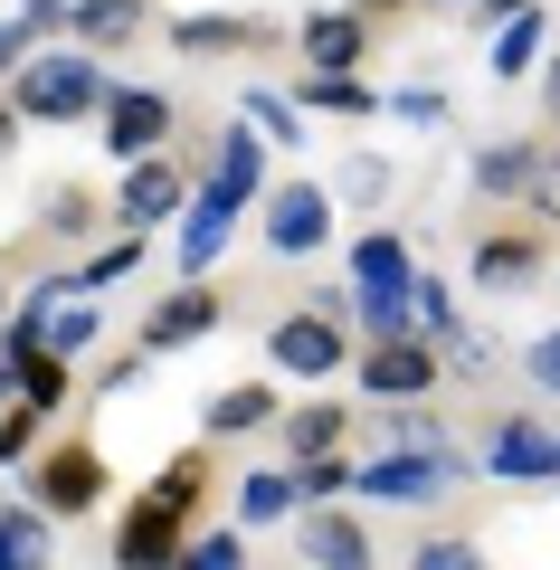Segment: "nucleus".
<instances>
[{"mask_svg":"<svg viewBox=\"0 0 560 570\" xmlns=\"http://www.w3.org/2000/svg\"><path fill=\"white\" fill-rule=\"evenodd\" d=\"M541 39H551V20H541V10H513V20H494V39H484V67H494V77H522V67L541 58Z\"/></svg>","mask_w":560,"mask_h":570,"instance_id":"obj_28","label":"nucleus"},{"mask_svg":"<svg viewBox=\"0 0 560 570\" xmlns=\"http://www.w3.org/2000/svg\"><path fill=\"white\" fill-rule=\"evenodd\" d=\"M409 570H484V551L456 542V532H438V542H419V561H409Z\"/></svg>","mask_w":560,"mask_h":570,"instance_id":"obj_37","label":"nucleus"},{"mask_svg":"<svg viewBox=\"0 0 560 570\" xmlns=\"http://www.w3.org/2000/svg\"><path fill=\"white\" fill-rule=\"evenodd\" d=\"M10 314H20V305H10V257H0V324H10Z\"/></svg>","mask_w":560,"mask_h":570,"instance_id":"obj_49","label":"nucleus"},{"mask_svg":"<svg viewBox=\"0 0 560 570\" xmlns=\"http://www.w3.org/2000/svg\"><path fill=\"white\" fill-rule=\"evenodd\" d=\"M532 209H541V219H560V153L541 163V181H532Z\"/></svg>","mask_w":560,"mask_h":570,"instance_id":"obj_43","label":"nucleus"},{"mask_svg":"<svg viewBox=\"0 0 560 570\" xmlns=\"http://www.w3.org/2000/svg\"><path fill=\"white\" fill-rule=\"evenodd\" d=\"M67 20H77V0H20V29H29V39H39V48L58 39Z\"/></svg>","mask_w":560,"mask_h":570,"instance_id":"obj_39","label":"nucleus"},{"mask_svg":"<svg viewBox=\"0 0 560 570\" xmlns=\"http://www.w3.org/2000/svg\"><path fill=\"white\" fill-rule=\"evenodd\" d=\"M143 362H153V352H105V371H96V390H105V400H124V390L143 381Z\"/></svg>","mask_w":560,"mask_h":570,"instance_id":"obj_41","label":"nucleus"},{"mask_svg":"<svg viewBox=\"0 0 560 570\" xmlns=\"http://www.w3.org/2000/svg\"><path fill=\"white\" fill-rule=\"evenodd\" d=\"M295 551L314 570H381V542H371V523H361L352 504H304L295 513Z\"/></svg>","mask_w":560,"mask_h":570,"instance_id":"obj_10","label":"nucleus"},{"mask_svg":"<svg viewBox=\"0 0 560 570\" xmlns=\"http://www.w3.org/2000/svg\"><path fill=\"white\" fill-rule=\"evenodd\" d=\"M20 124H29V115H20L10 96H0V171H10V153H20Z\"/></svg>","mask_w":560,"mask_h":570,"instance_id":"obj_44","label":"nucleus"},{"mask_svg":"<svg viewBox=\"0 0 560 570\" xmlns=\"http://www.w3.org/2000/svg\"><path fill=\"white\" fill-rule=\"evenodd\" d=\"M541 105L560 115V58H541Z\"/></svg>","mask_w":560,"mask_h":570,"instance_id":"obj_45","label":"nucleus"},{"mask_svg":"<svg viewBox=\"0 0 560 570\" xmlns=\"http://www.w3.org/2000/svg\"><path fill=\"white\" fill-rule=\"evenodd\" d=\"M161 39H171L180 58H257V48H276V20H247V10H180Z\"/></svg>","mask_w":560,"mask_h":570,"instance_id":"obj_13","label":"nucleus"},{"mask_svg":"<svg viewBox=\"0 0 560 570\" xmlns=\"http://www.w3.org/2000/svg\"><path fill=\"white\" fill-rule=\"evenodd\" d=\"M371 29H381V20L352 10V0H342V10H304V29H295L304 67H361V58H371Z\"/></svg>","mask_w":560,"mask_h":570,"instance_id":"obj_16","label":"nucleus"},{"mask_svg":"<svg viewBox=\"0 0 560 570\" xmlns=\"http://www.w3.org/2000/svg\"><path fill=\"white\" fill-rule=\"evenodd\" d=\"M295 105H304V115H381V105L390 96H371V86H361V67H314V77H304L295 86Z\"/></svg>","mask_w":560,"mask_h":570,"instance_id":"obj_24","label":"nucleus"},{"mask_svg":"<svg viewBox=\"0 0 560 570\" xmlns=\"http://www.w3.org/2000/svg\"><path fill=\"white\" fill-rule=\"evenodd\" d=\"M29 48H39V39H29L20 20H0V77H20V58H29Z\"/></svg>","mask_w":560,"mask_h":570,"instance_id":"obj_42","label":"nucleus"},{"mask_svg":"<svg viewBox=\"0 0 560 570\" xmlns=\"http://www.w3.org/2000/svg\"><path fill=\"white\" fill-rule=\"evenodd\" d=\"M143 20H153V10H143V0H77V20H67V39L77 48H134L143 39Z\"/></svg>","mask_w":560,"mask_h":570,"instance_id":"obj_23","label":"nucleus"},{"mask_svg":"<svg viewBox=\"0 0 560 570\" xmlns=\"http://www.w3.org/2000/svg\"><path fill=\"white\" fill-rule=\"evenodd\" d=\"M0 96L20 105L29 124H96L115 86H105L96 48H29V58H20V77L0 86Z\"/></svg>","mask_w":560,"mask_h":570,"instance_id":"obj_1","label":"nucleus"},{"mask_svg":"<svg viewBox=\"0 0 560 570\" xmlns=\"http://www.w3.org/2000/svg\"><path fill=\"white\" fill-rule=\"evenodd\" d=\"M20 400H39L48 419H58V409L77 400V362H67V352H29L20 362Z\"/></svg>","mask_w":560,"mask_h":570,"instance_id":"obj_29","label":"nucleus"},{"mask_svg":"<svg viewBox=\"0 0 560 570\" xmlns=\"http://www.w3.org/2000/svg\"><path fill=\"white\" fill-rule=\"evenodd\" d=\"M484 475H503V485H560V428L494 419V438H484Z\"/></svg>","mask_w":560,"mask_h":570,"instance_id":"obj_12","label":"nucleus"},{"mask_svg":"<svg viewBox=\"0 0 560 570\" xmlns=\"http://www.w3.org/2000/svg\"><path fill=\"white\" fill-rule=\"evenodd\" d=\"M143 257H153V228H115V238H105L96 257H77V266H67V276H77L86 295H105V285H124V276H134Z\"/></svg>","mask_w":560,"mask_h":570,"instance_id":"obj_26","label":"nucleus"},{"mask_svg":"<svg viewBox=\"0 0 560 570\" xmlns=\"http://www.w3.org/2000/svg\"><path fill=\"white\" fill-rule=\"evenodd\" d=\"M219 314H228L219 285H209V276H180L171 295L143 314V352H190V343H209V333H219Z\"/></svg>","mask_w":560,"mask_h":570,"instance_id":"obj_11","label":"nucleus"},{"mask_svg":"<svg viewBox=\"0 0 560 570\" xmlns=\"http://www.w3.org/2000/svg\"><path fill=\"white\" fill-rule=\"evenodd\" d=\"M171 257H180V276H209V266L228 257V209L219 200H190L171 219Z\"/></svg>","mask_w":560,"mask_h":570,"instance_id":"obj_21","label":"nucleus"},{"mask_svg":"<svg viewBox=\"0 0 560 570\" xmlns=\"http://www.w3.org/2000/svg\"><path fill=\"white\" fill-rule=\"evenodd\" d=\"M381 438H390V448H438L446 428H438V419H419V409H390V419H381Z\"/></svg>","mask_w":560,"mask_h":570,"instance_id":"obj_38","label":"nucleus"},{"mask_svg":"<svg viewBox=\"0 0 560 570\" xmlns=\"http://www.w3.org/2000/svg\"><path fill=\"white\" fill-rule=\"evenodd\" d=\"M522 371H532V390H551V400H560V324L541 333L532 352H522Z\"/></svg>","mask_w":560,"mask_h":570,"instance_id":"obj_40","label":"nucleus"},{"mask_svg":"<svg viewBox=\"0 0 560 570\" xmlns=\"http://www.w3.org/2000/svg\"><path fill=\"white\" fill-rule=\"evenodd\" d=\"M541 163H551V142L503 134V142H484V153H475V190H484V200H532Z\"/></svg>","mask_w":560,"mask_h":570,"instance_id":"obj_17","label":"nucleus"},{"mask_svg":"<svg viewBox=\"0 0 560 570\" xmlns=\"http://www.w3.org/2000/svg\"><path fill=\"white\" fill-rule=\"evenodd\" d=\"M39 448H48V409L39 400H10V409H0V466H29Z\"/></svg>","mask_w":560,"mask_h":570,"instance_id":"obj_30","label":"nucleus"},{"mask_svg":"<svg viewBox=\"0 0 560 570\" xmlns=\"http://www.w3.org/2000/svg\"><path fill=\"white\" fill-rule=\"evenodd\" d=\"M10 400H20V371H10V362H0V409H10Z\"/></svg>","mask_w":560,"mask_h":570,"instance_id":"obj_48","label":"nucleus"},{"mask_svg":"<svg viewBox=\"0 0 560 570\" xmlns=\"http://www.w3.org/2000/svg\"><path fill=\"white\" fill-rule=\"evenodd\" d=\"M541 266H551V257H541V238H532V228H484V238H475V257H465V276H475L484 295H532V285H541Z\"/></svg>","mask_w":560,"mask_h":570,"instance_id":"obj_15","label":"nucleus"},{"mask_svg":"<svg viewBox=\"0 0 560 570\" xmlns=\"http://www.w3.org/2000/svg\"><path fill=\"white\" fill-rule=\"evenodd\" d=\"M438 371H446V352L428 333H390V343H361L352 381H361V400H438Z\"/></svg>","mask_w":560,"mask_h":570,"instance_id":"obj_5","label":"nucleus"},{"mask_svg":"<svg viewBox=\"0 0 560 570\" xmlns=\"http://www.w3.org/2000/svg\"><path fill=\"white\" fill-rule=\"evenodd\" d=\"M342 438H352V409L342 400H295L276 419V448H285V466H304V456H333Z\"/></svg>","mask_w":560,"mask_h":570,"instance_id":"obj_20","label":"nucleus"},{"mask_svg":"<svg viewBox=\"0 0 560 570\" xmlns=\"http://www.w3.org/2000/svg\"><path fill=\"white\" fill-rule=\"evenodd\" d=\"M20 494L39 513H58V523H77V513H96L105 504V448L96 438H58V448H39L20 466Z\"/></svg>","mask_w":560,"mask_h":570,"instance_id":"obj_3","label":"nucleus"},{"mask_svg":"<svg viewBox=\"0 0 560 570\" xmlns=\"http://www.w3.org/2000/svg\"><path fill=\"white\" fill-rule=\"evenodd\" d=\"M257 190H266V134H257V124H228V134L209 142V181H200V200H219L228 219H238Z\"/></svg>","mask_w":560,"mask_h":570,"instance_id":"obj_14","label":"nucleus"},{"mask_svg":"<svg viewBox=\"0 0 560 570\" xmlns=\"http://www.w3.org/2000/svg\"><path fill=\"white\" fill-rule=\"evenodd\" d=\"M295 513H304V475H295V466H257V475L238 485V523H247V532L295 523Z\"/></svg>","mask_w":560,"mask_h":570,"instance_id":"obj_22","label":"nucleus"},{"mask_svg":"<svg viewBox=\"0 0 560 570\" xmlns=\"http://www.w3.org/2000/svg\"><path fill=\"white\" fill-rule=\"evenodd\" d=\"M180 570H247V532H190Z\"/></svg>","mask_w":560,"mask_h":570,"instance_id":"obj_36","label":"nucleus"},{"mask_svg":"<svg viewBox=\"0 0 560 570\" xmlns=\"http://www.w3.org/2000/svg\"><path fill=\"white\" fill-rule=\"evenodd\" d=\"M390 115H400V124H419V134H438V124L446 115H456V96H446V86H390Z\"/></svg>","mask_w":560,"mask_h":570,"instance_id":"obj_33","label":"nucleus"},{"mask_svg":"<svg viewBox=\"0 0 560 570\" xmlns=\"http://www.w3.org/2000/svg\"><path fill=\"white\" fill-rule=\"evenodd\" d=\"M342 362H352V333H342L333 305H295L266 324V371L276 381H333Z\"/></svg>","mask_w":560,"mask_h":570,"instance_id":"obj_4","label":"nucleus"},{"mask_svg":"<svg viewBox=\"0 0 560 570\" xmlns=\"http://www.w3.org/2000/svg\"><path fill=\"white\" fill-rule=\"evenodd\" d=\"M209 475H219V466H209V438H200V448H171V456H161V475H153L143 494H161L171 513H190V523H200V504H209Z\"/></svg>","mask_w":560,"mask_h":570,"instance_id":"obj_25","label":"nucleus"},{"mask_svg":"<svg viewBox=\"0 0 560 570\" xmlns=\"http://www.w3.org/2000/svg\"><path fill=\"white\" fill-rule=\"evenodd\" d=\"M409 305H419V333H428V343H438V352H446V343H456V333H465V324H456V295H446V285L428 276V266H419V285H409Z\"/></svg>","mask_w":560,"mask_h":570,"instance_id":"obj_32","label":"nucleus"},{"mask_svg":"<svg viewBox=\"0 0 560 570\" xmlns=\"http://www.w3.org/2000/svg\"><path fill=\"white\" fill-rule=\"evenodd\" d=\"M171 124H180V105L161 96V86H115V96H105V115H96V134H105V153H115V163H143V153H161V142H171Z\"/></svg>","mask_w":560,"mask_h":570,"instance_id":"obj_8","label":"nucleus"},{"mask_svg":"<svg viewBox=\"0 0 560 570\" xmlns=\"http://www.w3.org/2000/svg\"><path fill=\"white\" fill-rule=\"evenodd\" d=\"M0 570H20V551H10V532H0Z\"/></svg>","mask_w":560,"mask_h":570,"instance_id":"obj_50","label":"nucleus"},{"mask_svg":"<svg viewBox=\"0 0 560 570\" xmlns=\"http://www.w3.org/2000/svg\"><path fill=\"white\" fill-rule=\"evenodd\" d=\"M180 551H190V513H171L161 494H134L115 542H105V561L115 570H180Z\"/></svg>","mask_w":560,"mask_h":570,"instance_id":"obj_7","label":"nucleus"},{"mask_svg":"<svg viewBox=\"0 0 560 570\" xmlns=\"http://www.w3.org/2000/svg\"><path fill=\"white\" fill-rule=\"evenodd\" d=\"M276 419H285L276 381H228V390H209L200 438H257V428H276Z\"/></svg>","mask_w":560,"mask_h":570,"instance_id":"obj_19","label":"nucleus"},{"mask_svg":"<svg viewBox=\"0 0 560 570\" xmlns=\"http://www.w3.org/2000/svg\"><path fill=\"white\" fill-rule=\"evenodd\" d=\"M465 485V456L446 448H381L371 466H352V504H438Z\"/></svg>","mask_w":560,"mask_h":570,"instance_id":"obj_2","label":"nucleus"},{"mask_svg":"<svg viewBox=\"0 0 560 570\" xmlns=\"http://www.w3.org/2000/svg\"><path fill=\"white\" fill-rule=\"evenodd\" d=\"M484 20H513V10H541V0H475Z\"/></svg>","mask_w":560,"mask_h":570,"instance_id":"obj_46","label":"nucleus"},{"mask_svg":"<svg viewBox=\"0 0 560 570\" xmlns=\"http://www.w3.org/2000/svg\"><path fill=\"white\" fill-rule=\"evenodd\" d=\"M333 190L352 209H390V190H400V163H390V153H342L333 163Z\"/></svg>","mask_w":560,"mask_h":570,"instance_id":"obj_27","label":"nucleus"},{"mask_svg":"<svg viewBox=\"0 0 560 570\" xmlns=\"http://www.w3.org/2000/svg\"><path fill=\"white\" fill-rule=\"evenodd\" d=\"M266 247H276L285 266L323 257V247H333V190H314V181H276V190H266Z\"/></svg>","mask_w":560,"mask_h":570,"instance_id":"obj_9","label":"nucleus"},{"mask_svg":"<svg viewBox=\"0 0 560 570\" xmlns=\"http://www.w3.org/2000/svg\"><path fill=\"white\" fill-rule=\"evenodd\" d=\"M190 200H200V190H190V171H180L171 153H143V163H124V181H115V200H105V219H115V228H171Z\"/></svg>","mask_w":560,"mask_h":570,"instance_id":"obj_6","label":"nucleus"},{"mask_svg":"<svg viewBox=\"0 0 560 570\" xmlns=\"http://www.w3.org/2000/svg\"><path fill=\"white\" fill-rule=\"evenodd\" d=\"M352 10H371V20H390V10H409V0H352Z\"/></svg>","mask_w":560,"mask_h":570,"instance_id":"obj_47","label":"nucleus"},{"mask_svg":"<svg viewBox=\"0 0 560 570\" xmlns=\"http://www.w3.org/2000/svg\"><path fill=\"white\" fill-rule=\"evenodd\" d=\"M352 285H371V295H409V285H419V238H400V228H361V238H352Z\"/></svg>","mask_w":560,"mask_h":570,"instance_id":"obj_18","label":"nucleus"},{"mask_svg":"<svg viewBox=\"0 0 560 570\" xmlns=\"http://www.w3.org/2000/svg\"><path fill=\"white\" fill-rule=\"evenodd\" d=\"M247 124H257L276 153H295V142H304V105H285L276 86H247Z\"/></svg>","mask_w":560,"mask_h":570,"instance_id":"obj_31","label":"nucleus"},{"mask_svg":"<svg viewBox=\"0 0 560 570\" xmlns=\"http://www.w3.org/2000/svg\"><path fill=\"white\" fill-rule=\"evenodd\" d=\"M295 475H304V504H342V494H352V456H342V448L333 456H304Z\"/></svg>","mask_w":560,"mask_h":570,"instance_id":"obj_35","label":"nucleus"},{"mask_svg":"<svg viewBox=\"0 0 560 570\" xmlns=\"http://www.w3.org/2000/svg\"><path fill=\"white\" fill-rule=\"evenodd\" d=\"M39 228H48V238H86V228H96V200H86V190H48V200H39Z\"/></svg>","mask_w":560,"mask_h":570,"instance_id":"obj_34","label":"nucleus"}]
</instances>
